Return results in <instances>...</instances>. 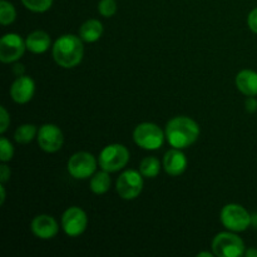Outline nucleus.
<instances>
[{
	"instance_id": "obj_18",
	"label": "nucleus",
	"mask_w": 257,
	"mask_h": 257,
	"mask_svg": "<svg viewBox=\"0 0 257 257\" xmlns=\"http://www.w3.org/2000/svg\"><path fill=\"white\" fill-rule=\"evenodd\" d=\"M110 176L109 172L107 171H99V172L94 173L90 178L89 187L90 191L95 195H104L105 192H108V190L110 188Z\"/></svg>"
},
{
	"instance_id": "obj_24",
	"label": "nucleus",
	"mask_w": 257,
	"mask_h": 257,
	"mask_svg": "<svg viewBox=\"0 0 257 257\" xmlns=\"http://www.w3.org/2000/svg\"><path fill=\"white\" fill-rule=\"evenodd\" d=\"M13 156H14V147L9 140L2 137V140H0V161L3 163L9 162V161H12Z\"/></svg>"
},
{
	"instance_id": "obj_28",
	"label": "nucleus",
	"mask_w": 257,
	"mask_h": 257,
	"mask_svg": "<svg viewBox=\"0 0 257 257\" xmlns=\"http://www.w3.org/2000/svg\"><path fill=\"white\" fill-rule=\"evenodd\" d=\"M245 108L248 113H255L257 110V99L255 97H248L245 102Z\"/></svg>"
},
{
	"instance_id": "obj_13",
	"label": "nucleus",
	"mask_w": 257,
	"mask_h": 257,
	"mask_svg": "<svg viewBox=\"0 0 257 257\" xmlns=\"http://www.w3.org/2000/svg\"><path fill=\"white\" fill-rule=\"evenodd\" d=\"M32 232L40 240H50L55 237L59 231L57 220L49 215H38L30 223Z\"/></svg>"
},
{
	"instance_id": "obj_8",
	"label": "nucleus",
	"mask_w": 257,
	"mask_h": 257,
	"mask_svg": "<svg viewBox=\"0 0 257 257\" xmlns=\"http://www.w3.org/2000/svg\"><path fill=\"white\" fill-rule=\"evenodd\" d=\"M68 172L75 180H85L92 177L97 170V161L92 153L77 152L68 161Z\"/></svg>"
},
{
	"instance_id": "obj_5",
	"label": "nucleus",
	"mask_w": 257,
	"mask_h": 257,
	"mask_svg": "<svg viewBox=\"0 0 257 257\" xmlns=\"http://www.w3.org/2000/svg\"><path fill=\"white\" fill-rule=\"evenodd\" d=\"M212 251L217 257H240L245 255V242L232 231L220 232L213 237Z\"/></svg>"
},
{
	"instance_id": "obj_17",
	"label": "nucleus",
	"mask_w": 257,
	"mask_h": 257,
	"mask_svg": "<svg viewBox=\"0 0 257 257\" xmlns=\"http://www.w3.org/2000/svg\"><path fill=\"white\" fill-rule=\"evenodd\" d=\"M103 34V24L97 19H89L80 27L79 37L85 43H94Z\"/></svg>"
},
{
	"instance_id": "obj_4",
	"label": "nucleus",
	"mask_w": 257,
	"mask_h": 257,
	"mask_svg": "<svg viewBox=\"0 0 257 257\" xmlns=\"http://www.w3.org/2000/svg\"><path fill=\"white\" fill-rule=\"evenodd\" d=\"M221 223L232 232H243L251 225V215L237 203H228L221 210Z\"/></svg>"
},
{
	"instance_id": "obj_19",
	"label": "nucleus",
	"mask_w": 257,
	"mask_h": 257,
	"mask_svg": "<svg viewBox=\"0 0 257 257\" xmlns=\"http://www.w3.org/2000/svg\"><path fill=\"white\" fill-rule=\"evenodd\" d=\"M38 135V130L34 124H22L20 127L17 128L14 133V140L17 141L19 145H28L32 142Z\"/></svg>"
},
{
	"instance_id": "obj_3",
	"label": "nucleus",
	"mask_w": 257,
	"mask_h": 257,
	"mask_svg": "<svg viewBox=\"0 0 257 257\" xmlns=\"http://www.w3.org/2000/svg\"><path fill=\"white\" fill-rule=\"evenodd\" d=\"M166 133L157 124L145 122L138 124L133 131V141L138 147L147 151H156L163 145Z\"/></svg>"
},
{
	"instance_id": "obj_26",
	"label": "nucleus",
	"mask_w": 257,
	"mask_h": 257,
	"mask_svg": "<svg viewBox=\"0 0 257 257\" xmlns=\"http://www.w3.org/2000/svg\"><path fill=\"white\" fill-rule=\"evenodd\" d=\"M247 25L250 28L251 32H253L257 34V8L253 10H251L250 14L247 17Z\"/></svg>"
},
{
	"instance_id": "obj_30",
	"label": "nucleus",
	"mask_w": 257,
	"mask_h": 257,
	"mask_svg": "<svg viewBox=\"0 0 257 257\" xmlns=\"http://www.w3.org/2000/svg\"><path fill=\"white\" fill-rule=\"evenodd\" d=\"M245 255L247 257H257V248H250V250L245 251Z\"/></svg>"
},
{
	"instance_id": "obj_7",
	"label": "nucleus",
	"mask_w": 257,
	"mask_h": 257,
	"mask_svg": "<svg viewBox=\"0 0 257 257\" xmlns=\"http://www.w3.org/2000/svg\"><path fill=\"white\" fill-rule=\"evenodd\" d=\"M115 190L123 200H135L143 190L142 173L135 170H127L120 173L115 182Z\"/></svg>"
},
{
	"instance_id": "obj_2",
	"label": "nucleus",
	"mask_w": 257,
	"mask_h": 257,
	"mask_svg": "<svg viewBox=\"0 0 257 257\" xmlns=\"http://www.w3.org/2000/svg\"><path fill=\"white\" fill-rule=\"evenodd\" d=\"M80 37L73 34H64L55 40L53 45V58L60 67L69 69L82 62L84 47Z\"/></svg>"
},
{
	"instance_id": "obj_1",
	"label": "nucleus",
	"mask_w": 257,
	"mask_h": 257,
	"mask_svg": "<svg viewBox=\"0 0 257 257\" xmlns=\"http://www.w3.org/2000/svg\"><path fill=\"white\" fill-rule=\"evenodd\" d=\"M166 138L173 148L185 150L192 146L200 137V127L191 118L180 115L168 120L166 124Z\"/></svg>"
},
{
	"instance_id": "obj_16",
	"label": "nucleus",
	"mask_w": 257,
	"mask_h": 257,
	"mask_svg": "<svg viewBox=\"0 0 257 257\" xmlns=\"http://www.w3.org/2000/svg\"><path fill=\"white\" fill-rule=\"evenodd\" d=\"M27 49L34 54H43L50 47V37L44 30H35L25 39Z\"/></svg>"
},
{
	"instance_id": "obj_31",
	"label": "nucleus",
	"mask_w": 257,
	"mask_h": 257,
	"mask_svg": "<svg viewBox=\"0 0 257 257\" xmlns=\"http://www.w3.org/2000/svg\"><path fill=\"white\" fill-rule=\"evenodd\" d=\"M251 225H253L257 228V213L251 215Z\"/></svg>"
},
{
	"instance_id": "obj_11",
	"label": "nucleus",
	"mask_w": 257,
	"mask_h": 257,
	"mask_svg": "<svg viewBox=\"0 0 257 257\" xmlns=\"http://www.w3.org/2000/svg\"><path fill=\"white\" fill-rule=\"evenodd\" d=\"M37 140L40 148L48 153L58 152L64 142V137H63V132L60 131V128L52 123L43 124L38 130Z\"/></svg>"
},
{
	"instance_id": "obj_15",
	"label": "nucleus",
	"mask_w": 257,
	"mask_h": 257,
	"mask_svg": "<svg viewBox=\"0 0 257 257\" xmlns=\"http://www.w3.org/2000/svg\"><path fill=\"white\" fill-rule=\"evenodd\" d=\"M236 87L247 97L257 95V73L255 70L243 69L236 75Z\"/></svg>"
},
{
	"instance_id": "obj_10",
	"label": "nucleus",
	"mask_w": 257,
	"mask_h": 257,
	"mask_svg": "<svg viewBox=\"0 0 257 257\" xmlns=\"http://www.w3.org/2000/svg\"><path fill=\"white\" fill-rule=\"evenodd\" d=\"M27 44L20 35L8 33L0 39V60L3 63H13L23 57Z\"/></svg>"
},
{
	"instance_id": "obj_23",
	"label": "nucleus",
	"mask_w": 257,
	"mask_h": 257,
	"mask_svg": "<svg viewBox=\"0 0 257 257\" xmlns=\"http://www.w3.org/2000/svg\"><path fill=\"white\" fill-rule=\"evenodd\" d=\"M98 12L104 18L113 17L117 13V3L115 0H100L98 3Z\"/></svg>"
},
{
	"instance_id": "obj_12",
	"label": "nucleus",
	"mask_w": 257,
	"mask_h": 257,
	"mask_svg": "<svg viewBox=\"0 0 257 257\" xmlns=\"http://www.w3.org/2000/svg\"><path fill=\"white\" fill-rule=\"evenodd\" d=\"M35 83L28 75H19L10 87V95L18 104H25L34 97Z\"/></svg>"
},
{
	"instance_id": "obj_22",
	"label": "nucleus",
	"mask_w": 257,
	"mask_h": 257,
	"mask_svg": "<svg viewBox=\"0 0 257 257\" xmlns=\"http://www.w3.org/2000/svg\"><path fill=\"white\" fill-rule=\"evenodd\" d=\"M28 10L34 13H44L50 9L53 0H22Z\"/></svg>"
},
{
	"instance_id": "obj_32",
	"label": "nucleus",
	"mask_w": 257,
	"mask_h": 257,
	"mask_svg": "<svg viewBox=\"0 0 257 257\" xmlns=\"http://www.w3.org/2000/svg\"><path fill=\"white\" fill-rule=\"evenodd\" d=\"M198 257H202V256H206V257H212V253L211 252H200L197 253Z\"/></svg>"
},
{
	"instance_id": "obj_20",
	"label": "nucleus",
	"mask_w": 257,
	"mask_h": 257,
	"mask_svg": "<svg viewBox=\"0 0 257 257\" xmlns=\"http://www.w3.org/2000/svg\"><path fill=\"white\" fill-rule=\"evenodd\" d=\"M161 162L156 157L143 158L140 165V172L146 178H155L160 175Z\"/></svg>"
},
{
	"instance_id": "obj_9",
	"label": "nucleus",
	"mask_w": 257,
	"mask_h": 257,
	"mask_svg": "<svg viewBox=\"0 0 257 257\" xmlns=\"http://www.w3.org/2000/svg\"><path fill=\"white\" fill-rule=\"evenodd\" d=\"M88 217L80 207L73 206L67 208L62 216V228L69 237H77L85 231Z\"/></svg>"
},
{
	"instance_id": "obj_29",
	"label": "nucleus",
	"mask_w": 257,
	"mask_h": 257,
	"mask_svg": "<svg viewBox=\"0 0 257 257\" xmlns=\"http://www.w3.org/2000/svg\"><path fill=\"white\" fill-rule=\"evenodd\" d=\"M0 196H2V197H0V205H4V202H5V187H4V185H3V183H2V186H0Z\"/></svg>"
},
{
	"instance_id": "obj_27",
	"label": "nucleus",
	"mask_w": 257,
	"mask_h": 257,
	"mask_svg": "<svg viewBox=\"0 0 257 257\" xmlns=\"http://www.w3.org/2000/svg\"><path fill=\"white\" fill-rule=\"evenodd\" d=\"M10 175H12V172H10V168L8 167L7 165H4L3 163L2 166H0V182L4 185L5 182H8L10 178Z\"/></svg>"
},
{
	"instance_id": "obj_21",
	"label": "nucleus",
	"mask_w": 257,
	"mask_h": 257,
	"mask_svg": "<svg viewBox=\"0 0 257 257\" xmlns=\"http://www.w3.org/2000/svg\"><path fill=\"white\" fill-rule=\"evenodd\" d=\"M15 18H17V10L14 5L2 0L0 2V23L3 25H9L14 22Z\"/></svg>"
},
{
	"instance_id": "obj_6",
	"label": "nucleus",
	"mask_w": 257,
	"mask_h": 257,
	"mask_svg": "<svg viewBox=\"0 0 257 257\" xmlns=\"http://www.w3.org/2000/svg\"><path fill=\"white\" fill-rule=\"evenodd\" d=\"M128 161H130V152H128L127 147L119 145V143L105 146L102 152L99 153V158H98V162H99L102 170L109 173L118 172L122 168H124Z\"/></svg>"
},
{
	"instance_id": "obj_14",
	"label": "nucleus",
	"mask_w": 257,
	"mask_h": 257,
	"mask_svg": "<svg viewBox=\"0 0 257 257\" xmlns=\"http://www.w3.org/2000/svg\"><path fill=\"white\" fill-rule=\"evenodd\" d=\"M163 168L170 176H173V177L181 176L187 168L186 155L178 148H172V150L167 151L163 157Z\"/></svg>"
},
{
	"instance_id": "obj_25",
	"label": "nucleus",
	"mask_w": 257,
	"mask_h": 257,
	"mask_svg": "<svg viewBox=\"0 0 257 257\" xmlns=\"http://www.w3.org/2000/svg\"><path fill=\"white\" fill-rule=\"evenodd\" d=\"M10 124V117L5 107H0V133L7 132Z\"/></svg>"
}]
</instances>
